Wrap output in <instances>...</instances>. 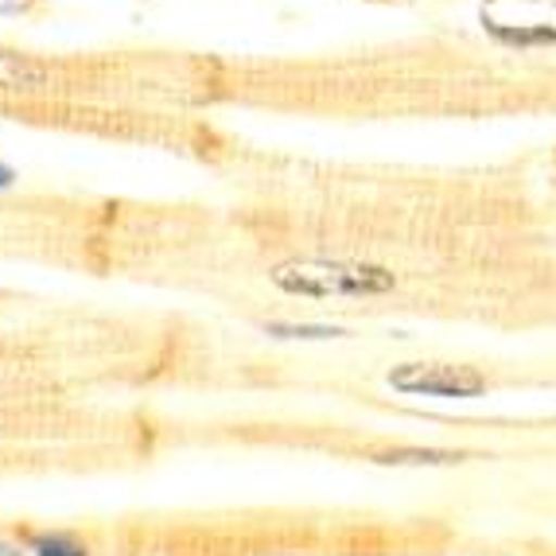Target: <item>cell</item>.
<instances>
[{
  "mask_svg": "<svg viewBox=\"0 0 556 556\" xmlns=\"http://www.w3.org/2000/svg\"><path fill=\"white\" fill-rule=\"evenodd\" d=\"M269 280L288 292V296H307V300H346V296H386L397 288V277L381 265H366V261H285L273 265Z\"/></svg>",
  "mask_w": 556,
  "mask_h": 556,
  "instance_id": "6da1fadb",
  "label": "cell"
},
{
  "mask_svg": "<svg viewBox=\"0 0 556 556\" xmlns=\"http://www.w3.org/2000/svg\"><path fill=\"white\" fill-rule=\"evenodd\" d=\"M479 24L491 39L518 51L556 47V0H482Z\"/></svg>",
  "mask_w": 556,
  "mask_h": 556,
  "instance_id": "7a4b0ae2",
  "label": "cell"
},
{
  "mask_svg": "<svg viewBox=\"0 0 556 556\" xmlns=\"http://www.w3.org/2000/svg\"><path fill=\"white\" fill-rule=\"evenodd\" d=\"M397 393L408 397H455L471 401L486 393V378L471 366H447V362H401L386 374Z\"/></svg>",
  "mask_w": 556,
  "mask_h": 556,
  "instance_id": "3957f363",
  "label": "cell"
},
{
  "mask_svg": "<svg viewBox=\"0 0 556 556\" xmlns=\"http://www.w3.org/2000/svg\"><path fill=\"white\" fill-rule=\"evenodd\" d=\"M55 83L51 66L16 51H0V93H39Z\"/></svg>",
  "mask_w": 556,
  "mask_h": 556,
  "instance_id": "277c9868",
  "label": "cell"
},
{
  "mask_svg": "<svg viewBox=\"0 0 556 556\" xmlns=\"http://www.w3.org/2000/svg\"><path fill=\"white\" fill-rule=\"evenodd\" d=\"M374 464L381 467H452L464 464V452H440V447H390V452H374Z\"/></svg>",
  "mask_w": 556,
  "mask_h": 556,
  "instance_id": "5b68a950",
  "label": "cell"
},
{
  "mask_svg": "<svg viewBox=\"0 0 556 556\" xmlns=\"http://www.w3.org/2000/svg\"><path fill=\"white\" fill-rule=\"evenodd\" d=\"M261 331L273 334V339H300V343H319V339H346L343 327H331V324H261Z\"/></svg>",
  "mask_w": 556,
  "mask_h": 556,
  "instance_id": "8992f818",
  "label": "cell"
},
{
  "mask_svg": "<svg viewBox=\"0 0 556 556\" xmlns=\"http://www.w3.org/2000/svg\"><path fill=\"white\" fill-rule=\"evenodd\" d=\"M31 556H90V548L83 541H75L71 533H36L28 541Z\"/></svg>",
  "mask_w": 556,
  "mask_h": 556,
  "instance_id": "52a82bcc",
  "label": "cell"
},
{
  "mask_svg": "<svg viewBox=\"0 0 556 556\" xmlns=\"http://www.w3.org/2000/svg\"><path fill=\"white\" fill-rule=\"evenodd\" d=\"M12 184H16V172H12V164L0 160V191H12Z\"/></svg>",
  "mask_w": 556,
  "mask_h": 556,
  "instance_id": "ba28073f",
  "label": "cell"
},
{
  "mask_svg": "<svg viewBox=\"0 0 556 556\" xmlns=\"http://www.w3.org/2000/svg\"><path fill=\"white\" fill-rule=\"evenodd\" d=\"M0 556H24V548H20V545H4V541H0Z\"/></svg>",
  "mask_w": 556,
  "mask_h": 556,
  "instance_id": "9c48e42d",
  "label": "cell"
}]
</instances>
